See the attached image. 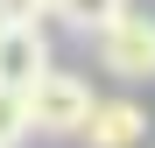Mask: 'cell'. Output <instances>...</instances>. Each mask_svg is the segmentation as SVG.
Wrapping results in <instances>:
<instances>
[{
	"instance_id": "obj_1",
	"label": "cell",
	"mask_w": 155,
	"mask_h": 148,
	"mask_svg": "<svg viewBox=\"0 0 155 148\" xmlns=\"http://www.w3.org/2000/svg\"><path fill=\"white\" fill-rule=\"evenodd\" d=\"M92 49H99V64H106L113 78H127V85L155 78V14H141L134 0H127L106 28L92 35Z\"/></svg>"
},
{
	"instance_id": "obj_2",
	"label": "cell",
	"mask_w": 155,
	"mask_h": 148,
	"mask_svg": "<svg viewBox=\"0 0 155 148\" xmlns=\"http://www.w3.org/2000/svg\"><path fill=\"white\" fill-rule=\"evenodd\" d=\"M85 120H92V85L78 78V71L49 64L28 85V127L35 134H85Z\"/></svg>"
},
{
	"instance_id": "obj_3",
	"label": "cell",
	"mask_w": 155,
	"mask_h": 148,
	"mask_svg": "<svg viewBox=\"0 0 155 148\" xmlns=\"http://www.w3.org/2000/svg\"><path fill=\"white\" fill-rule=\"evenodd\" d=\"M49 71V35L35 14H0V85H21L28 92Z\"/></svg>"
},
{
	"instance_id": "obj_4",
	"label": "cell",
	"mask_w": 155,
	"mask_h": 148,
	"mask_svg": "<svg viewBox=\"0 0 155 148\" xmlns=\"http://www.w3.org/2000/svg\"><path fill=\"white\" fill-rule=\"evenodd\" d=\"M85 141H92V148H141V141H148V113L134 106V99H92Z\"/></svg>"
},
{
	"instance_id": "obj_5",
	"label": "cell",
	"mask_w": 155,
	"mask_h": 148,
	"mask_svg": "<svg viewBox=\"0 0 155 148\" xmlns=\"http://www.w3.org/2000/svg\"><path fill=\"white\" fill-rule=\"evenodd\" d=\"M120 7H127V0H49V14H57L64 28H78V35H99Z\"/></svg>"
},
{
	"instance_id": "obj_6",
	"label": "cell",
	"mask_w": 155,
	"mask_h": 148,
	"mask_svg": "<svg viewBox=\"0 0 155 148\" xmlns=\"http://www.w3.org/2000/svg\"><path fill=\"white\" fill-rule=\"evenodd\" d=\"M28 92L21 85H0V148H14V141H28Z\"/></svg>"
},
{
	"instance_id": "obj_7",
	"label": "cell",
	"mask_w": 155,
	"mask_h": 148,
	"mask_svg": "<svg viewBox=\"0 0 155 148\" xmlns=\"http://www.w3.org/2000/svg\"><path fill=\"white\" fill-rule=\"evenodd\" d=\"M0 14H49V0H0Z\"/></svg>"
}]
</instances>
